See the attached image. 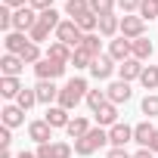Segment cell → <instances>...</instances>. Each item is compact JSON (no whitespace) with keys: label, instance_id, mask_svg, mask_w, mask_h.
I'll return each instance as SVG.
<instances>
[{"label":"cell","instance_id":"6da1fadb","mask_svg":"<svg viewBox=\"0 0 158 158\" xmlns=\"http://www.w3.org/2000/svg\"><path fill=\"white\" fill-rule=\"evenodd\" d=\"M87 93H90V87H87L84 77H71V81L59 90V102H56V106H62V109L71 112V109H77V106L87 99Z\"/></svg>","mask_w":158,"mask_h":158},{"label":"cell","instance_id":"7a4b0ae2","mask_svg":"<svg viewBox=\"0 0 158 158\" xmlns=\"http://www.w3.org/2000/svg\"><path fill=\"white\" fill-rule=\"evenodd\" d=\"M102 146H109V130L106 127H90V133L84 136V139H74V152L77 155H93L96 149H102Z\"/></svg>","mask_w":158,"mask_h":158},{"label":"cell","instance_id":"3957f363","mask_svg":"<svg viewBox=\"0 0 158 158\" xmlns=\"http://www.w3.org/2000/svg\"><path fill=\"white\" fill-rule=\"evenodd\" d=\"M53 34H56V40H62V44H65V47H71V50H77V47L84 44V31L77 28L71 19H65V22H62Z\"/></svg>","mask_w":158,"mask_h":158},{"label":"cell","instance_id":"277c9868","mask_svg":"<svg viewBox=\"0 0 158 158\" xmlns=\"http://www.w3.org/2000/svg\"><path fill=\"white\" fill-rule=\"evenodd\" d=\"M34 74H37V81H56V77L65 74V62H56V59H40L34 65Z\"/></svg>","mask_w":158,"mask_h":158},{"label":"cell","instance_id":"5b68a950","mask_svg":"<svg viewBox=\"0 0 158 158\" xmlns=\"http://www.w3.org/2000/svg\"><path fill=\"white\" fill-rule=\"evenodd\" d=\"M121 37H127V40L146 37V22H143L136 13H130V16H121Z\"/></svg>","mask_w":158,"mask_h":158},{"label":"cell","instance_id":"8992f818","mask_svg":"<svg viewBox=\"0 0 158 158\" xmlns=\"http://www.w3.org/2000/svg\"><path fill=\"white\" fill-rule=\"evenodd\" d=\"M115 68H118V62L106 53V56H96L93 59V65H90V74L96 77V81H109V77L115 74Z\"/></svg>","mask_w":158,"mask_h":158},{"label":"cell","instance_id":"52a82bcc","mask_svg":"<svg viewBox=\"0 0 158 158\" xmlns=\"http://www.w3.org/2000/svg\"><path fill=\"white\" fill-rule=\"evenodd\" d=\"M127 143H133V127L130 124H115V127H109V146L112 149H124Z\"/></svg>","mask_w":158,"mask_h":158},{"label":"cell","instance_id":"ba28073f","mask_svg":"<svg viewBox=\"0 0 158 158\" xmlns=\"http://www.w3.org/2000/svg\"><path fill=\"white\" fill-rule=\"evenodd\" d=\"M59 90H62V87H56V81H37V87H34L37 102H44L47 109H50L53 102H59Z\"/></svg>","mask_w":158,"mask_h":158},{"label":"cell","instance_id":"9c48e42d","mask_svg":"<svg viewBox=\"0 0 158 158\" xmlns=\"http://www.w3.org/2000/svg\"><path fill=\"white\" fill-rule=\"evenodd\" d=\"M0 121H3V127H10V130H13V127H22V124H25V112H22L16 102H6L3 109H0Z\"/></svg>","mask_w":158,"mask_h":158},{"label":"cell","instance_id":"30bf717a","mask_svg":"<svg viewBox=\"0 0 158 158\" xmlns=\"http://www.w3.org/2000/svg\"><path fill=\"white\" fill-rule=\"evenodd\" d=\"M109 56L121 65L124 59H130V56H133V44H130L127 37H115V40H109Z\"/></svg>","mask_w":158,"mask_h":158},{"label":"cell","instance_id":"8fae6325","mask_svg":"<svg viewBox=\"0 0 158 158\" xmlns=\"http://www.w3.org/2000/svg\"><path fill=\"white\" fill-rule=\"evenodd\" d=\"M28 44H31V37L22 34V31H10V34L3 37V47H6V53H13V56H22Z\"/></svg>","mask_w":158,"mask_h":158},{"label":"cell","instance_id":"7c38bea8","mask_svg":"<svg viewBox=\"0 0 158 158\" xmlns=\"http://www.w3.org/2000/svg\"><path fill=\"white\" fill-rule=\"evenodd\" d=\"M106 93H109V102H115V106H121V102H127V99L133 96V90H130L127 81H112V84L106 87Z\"/></svg>","mask_w":158,"mask_h":158},{"label":"cell","instance_id":"4fadbf2b","mask_svg":"<svg viewBox=\"0 0 158 158\" xmlns=\"http://www.w3.org/2000/svg\"><path fill=\"white\" fill-rule=\"evenodd\" d=\"M28 139H34L37 146H44V143H50L53 139V127L40 118V121H31L28 124Z\"/></svg>","mask_w":158,"mask_h":158},{"label":"cell","instance_id":"5bb4252c","mask_svg":"<svg viewBox=\"0 0 158 158\" xmlns=\"http://www.w3.org/2000/svg\"><path fill=\"white\" fill-rule=\"evenodd\" d=\"M143 68H146V65H143L139 59H133V56H130V59H124V62L118 65V74H121V81H127V84H130V81H139Z\"/></svg>","mask_w":158,"mask_h":158},{"label":"cell","instance_id":"9a60e30c","mask_svg":"<svg viewBox=\"0 0 158 158\" xmlns=\"http://www.w3.org/2000/svg\"><path fill=\"white\" fill-rule=\"evenodd\" d=\"M22 68H25L22 56L3 53V59H0V74H3V77H19V74H22Z\"/></svg>","mask_w":158,"mask_h":158},{"label":"cell","instance_id":"2e32d148","mask_svg":"<svg viewBox=\"0 0 158 158\" xmlns=\"http://www.w3.org/2000/svg\"><path fill=\"white\" fill-rule=\"evenodd\" d=\"M93 118H96V127H106L109 130V127L118 124V106L115 102H106L99 112H93Z\"/></svg>","mask_w":158,"mask_h":158},{"label":"cell","instance_id":"e0dca14e","mask_svg":"<svg viewBox=\"0 0 158 158\" xmlns=\"http://www.w3.org/2000/svg\"><path fill=\"white\" fill-rule=\"evenodd\" d=\"M44 121H47L53 130H56V127H62V130H65V127H68V121H71V115H68V109H62V106H50V109H47V115H44Z\"/></svg>","mask_w":158,"mask_h":158},{"label":"cell","instance_id":"ac0fdd59","mask_svg":"<svg viewBox=\"0 0 158 158\" xmlns=\"http://www.w3.org/2000/svg\"><path fill=\"white\" fill-rule=\"evenodd\" d=\"M71 56H74V50H71V47H65L62 40H50V47H47V59H56V62L71 65Z\"/></svg>","mask_w":158,"mask_h":158},{"label":"cell","instance_id":"d6986e66","mask_svg":"<svg viewBox=\"0 0 158 158\" xmlns=\"http://www.w3.org/2000/svg\"><path fill=\"white\" fill-rule=\"evenodd\" d=\"M99 34H102V37H109V40H115V34H121V19H118L115 13L99 16Z\"/></svg>","mask_w":158,"mask_h":158},{"label":"cell","instance_id":"ffe728a7","mask_svg":"<svg viewBox=\"0 0 158 158\" xmlns=\"http://www.w3.org/2000/svg\"><path fill=\"white\" fill-rule=\"evenodd\" d=\"M152 136H155L152 121H139V124H133V143H139V149H146Z\"/></svg>","mask_w":158,"mask_h":158},{"label":"cell","instance_id":"44dd1931","mask_svg":"<svg viewBox=\"0 0 158 158\" xmlns=\"http://www.w3.org/2000/svg\"><path fill=\"white\" fill-rule=\"evenodd\" d=\"M22 90L25 87H22L19 77H0V96H3V99H16Z\"/></svg>","mask_w":158,"mask_h":158},{"label":"cell","instance_id":"7402d4cb","mask_svg":"<svg viewBox=\"0 0 158 158\" xmlns=\"http://www.w3.org/2000/svg\"><path fill=\"white\" fill-rule=\"evenodd\" d=\"M65 133H68L71 139H84V136L90 133V121H87V118H71L68 127H65Z\"/></svg>","mask_w":158,"mask_h":158},{"label":"cell","instance_id":"603a6c76","mask_svg":"<svg viewBox=\"0 0 158 158\" xmlns=\"http://www.w3.org/2000/svg\"><path fill=\"white\" fill-rule=\"evenodd\" d=\"M77 28H81L84 34H96L99 31V16L96 13H84V16H77V19H71Z\"/></svg>","mask_w":158,"mask_h":158},{"label":"cell","instance_id":"cb8c5ba5","mask_svg":"<svg viewBox=\"0 0 158 158\" xmlns=\"http://www.w3.org/2000/svg\"><path fill=\"white\" fill-rule=\"evenodd\" d=\"M130 44H133V59H139V62H146V59L152 56V50H155L149 37H136V40H130Z\"/></svg>","mask_w":158,"mask_h":158},{"label":"cell","instance_id":"d4e9b609","mask_svg":"<svg viewBox=\"0 0 158 158\" xmlns=\"http://www.w3.org/2000/svg\"><path fill=\"white\" fill-rule=\"evenodd\" d=\"M139 84H143L146 90H158V65H146V68H143Z\"/></svg>","mask_w":158,"mask_h":158},{"label":"cell","instance_id":"484cf974","mask_svg":"<svg viewBox=\"0 0 158 158\" xmlns=\"http://www.w3.org/2000/svg\"><path fill=\"white\" fill-rule=\"evenodd\" d=\"M84 13H90V0H65V16L77 19Z\"/></svg>","mask_w":158,"mask_h":158},{"label":"cell","instance_id":"4316f807","mask_svg":"<svg viewBox=\"0 0 158 158\" xmlns=\"http://www.w3.org/2000/svg\"><path fill=\"white\" fill-rule=\"evenodd\" d=\"M84 102L90 106V112H99V109H102V106L109 102V93H106V90H90Z\"/></svg>","mask_w":158,"mask_h":158},{"label":"cell","instance_id":"83f0119b","mask_svg":"<svg viewBox=\"0 0 158 158\" xmlns=\"http://www.w3.org/2000/svg\"><path fill=\"white\" fill-rule=\"evenodd\" d=\"M81 50H87L90 56H102V40H99V34H84Z\"/></svg>","mask_w":158,"mask_h":158},{"label":"cell","instance_id":"f1b7e54d","mask_svg":"<svg viewBox=\"0 0 158 158\" xmlns=\"http://www.w3.org/2000/svg\"><path fill=\"white\" fill-rule=\"evenodd\" d=\"M115 6H118V0H90V13L96 16H109L115 13Z\"/></svg>","mask_w":158,"mask_h":158},{"label":"cell","instance_id":"f546056e","mask_svg":"<svg viewBox=\"0 0 158 158\" xmlns=\"http://www.w3.org/2000/svg\"><path fill=\"white\" fill-rule=\"evenodd\" d=\"M59 16H62L59 10H47V13H40V19H37V22H40V25H47L50 31H56V28L62 25V19H59Z\"/></svg>","mask_w":158,"mask_h":158},{"label":"cell","instance_id":"4dcf8cb0","mask_svg":"<svg viewBox=\"0 0 158 158\" xmlns=\"http://www.w3.org/2000/svg\"><path fill=\"white\" fill-rule=\"evenodd\" d=\"M93 59H96V56H90L87 50L77 47V50H74V56H71V65H74V68H90V65H93Z\"/></svg>","mask_w":158,"mask_h":158},{"label":"cell","instance_id":"1f68e13d","mask_svg":"<svg viewBox=\"0 0 158 158\" xmlns=\"http://www.w3.org/2000/svg\"><path fill=\"white\" fill-rule=\"evenodd\" d=\"M136 16H139L143 22L158 19V6H155V0H143V3H139V10H136Z\"/></svg>","mask_w":158,"mask_h":158},{"label":"cell","instance_id":"d6a6232c","mask_svg":"<svg viewBox=\"0 0 158 158\" xmlns=\"http://www.w3.org/2000/svg\"><path fill=\"white\" fill-rule=\"evenodd\" d=\"M34 102H37V93H34V90H28V87H25V90H22L19 96H16V106H19L22 112H28V109H31Z\"/></svg>","mask_w":158,"mask_h":158},{"label":"cell","instance_id":"836d02e7","mask_svg":"<svg viewBox=\"0 0 158 158\" xmlns=\"http://www.w3.org/2000/svg\"><path fill=\"white\" fill-rule=\"evenodd\" d=\"M139 109H143V115H149V121H152V118L158 115V96H155V93H146Z\"/></svg>","mask_w":158,"mask_h":158},{"label":"cell","instance_id":"e575fe53","mask_svg":"<svg viewBox=\"0 0 158 158\" xmlns=\"http://www.w3.org/2000/svg\"><path fill=\"white\" fill-rule=\"evenodd\" d=\"M28 37H31V44H37V47H40V44H44V40H50V28H47V25H40V22H37V25H34V28H31V31H28Z\"/></svg>","mask_w":158,"mask_h":158},{"label":"cell","instance_id":"d590c367","mask_svg":"<svg viewBox=\"0 0 158 158\" xmlns=\"http://www.w3.org/2000/svg\"><path fill=\"white\" fill-rule=\"evenodd\" d=\"M40 59H44V56H40V47H37V44H28L25 53H22V62H25V65H37Z\"/></svg>","mask_w":158,"mask_h":158},{"label":"cell","instance_id":"8d00e7d4","mask_svg":"<svg viewBox=\"0 0 158 158\" xmlns=\"http://www.w3.org/2000/svg\"><path fill=\"white\" fill-rule=\"evenodd\" d=\"M71 152H74V146H71V143L56 139V158H71Z\"/></svg>","mask_w":158,"mask_h":158},{"label":"cell","instance_id":"74e56055","mask_svg":"<svg viewBox=\"0 0 158 158\" xmlns=\"http://www.w3.org/2000/svg\"><path fill=\"white\" fill-rule=\"evenodd\" d=\"M139 3L143 0H118V10H124V16H130V13L139 10Z\"/></svg>","mask_w":158,"mask_h":158},{"label":"cell","instance_id":"f35d334b","mask_svg":"<svg viewBox=\"0 0 158 158\" xmlns=\"http://www.w3.org/2000/svg\"><path fill=\"white\" fill-rule=\"evenodd\" d=\"M37 158H56V143H44V146H37Z\"/></svg>","mask_w":158,"mask_h":158},{"label":"cell","instance_id":"ab89813d","mask_svg":"<svg viewBox=\"0 0 158 158\" xmlns=\"http://www.w3.org/2000/svg\"><path fill=\"white\" fill-rule=\"evenodd\" d=\"M28 6L37 13H47V10H53V0H28Z\"/></svg>","mask_w":158,"mask_h":158},{"label":"cell","instance_id":"60d3db41","mask_svg":"<svg viewBox=\"0 0 158 158\" xmlns=\"http://www.w3.org/2000/svg\"><path fill=\"white\" fill-rule=\"evenodd\" d=\"M10 143H13V130L10 127H0V146L10 149Z\"/></svg>","mask_w":158,"mask_h":158},{"label":"cell","instance_id":"b9f144b4","mask_svg":"<svg viewBox=\"0 0 158 158\" xmlns=\"http://www.w3.org/2000/svg\"><path fill=\"white\" fill-rule=\"evenodd\" d=\"M106 158H133V155H130L127 149H109V152H106Z\"/></svg>","mask_w":158,"mask_h":158},{"label":"cell","instance_id":"7bdbcfd3","mask_svg":"<svg viewBox=\"0 0 158 158\" xmlns=\"http://www.w3.org/2000/svg\"><path fill=\"white\" fill-rule=\"evenodd\" d=\"M3 6H10V10H22V6H28V0H3Z\"/></svg>","mask_w":158,"mask_h":158},{"label":"cell","instance_id":"ee69618b","mask_svg":"<svg viewBox=\"0 0 158 158\" xmlns=\"http://www.w3.org/2000/svg\"><path fill=\"white\" fill-rule=\"evenodd\" d=\"M146 149H149V152H155V155H158V130H155V136H152V139H149V146H146Z\"/></svg>","mask_w":158,"mask_h":158},{"label":"cell","instance_id":"f6af8a7d","mask_svg":"<svg viewBox=\"0 0 158 158\" xmlns=\"http://www.w3.org/2000/svg\"><path fill=\"white\" fill-rule=\"evenodd\" d=\"M133 158H158V155L149 152V149H139V152H133Z\"/></svg>","mask_w":158,"mask_h":158},{"label":"cell","instance_id":"bcb514c9","mask_svg":"<svg viewBox=\"0 0 158 158\" xmlns=\"http://www.w3.org/2000/svg\"><path fill=\"white\" fill-rule=\"evenodd\" d=\"M16 158H37V152H19Z\"/></svg>","mask_w":158,"mask_h":158},{"label":"cell","instance_id":"7dc6e473","mask_svg":"<svg viewBox=\"0 0 158 158\" xmlns=\"http://www.w3.org/2000/svg\"><path fill=\"white\" fill-rule=\"evenodd\" d=\"M0 158H16V155H13L10 149H3V155H0Z\"/></svg>","mask_w":158,"mask_h":158}]
</instances>
